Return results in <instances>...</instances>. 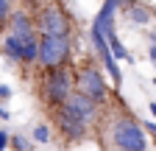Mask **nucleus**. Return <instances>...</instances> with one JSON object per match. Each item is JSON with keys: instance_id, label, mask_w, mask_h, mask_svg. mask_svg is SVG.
<instances>
[{"instance_id": "nucleus-8", "label": "nucleus", "mask_w": 156, "mask_h": 151, "mask_svg": "<svg viewBox=\"0 0 156 151\" xmlns=\"http://www.w3.org/2000/svg\"><path fill=\"white\" fill-rule=\"evenodd\" d=\"M89 39H92V48H95V53H98V59L103 62V67L112 73V81L120 87V81H123V73H120V64H117V59L112 56V50H109V45H106V39L98 31H92L89 28Z\"/></svg>"}, {"instance_id": "nucleus-6", "label": "nucleus", "mask_w": 156, "mask_h": 151, "mask_svg": "<svg viewBox=\"0 0 156 151\" xmlns=\"http://www.w3.org/2000/svg\"><path fill=\"white\" fill-rule=\"evenodd\" d=\"M75 92H81V95H87L89 101H95L98 106H103L109 101V87L103 81V76L98 67L92 64H84L81 70H75Z\"/></svg>"}, {"instance_id": "nucleus-1", "label": "nucleus", "mask_w": 156, "mask_h": 151, "mask_svg": "<svg viewBox=\"0 0 156 151\" xmlns=\"http://www.w3.org/2000/svg\"><path fill=\"white\" fill-rule=\"evenodd\" d=\"M36 48H39V34L34 28V17L25 11H11L6 23V36H3V53L11 62L20 64H34L36 62Z\"/></svg>"}, {"instance_id": "nucleus-12", "label": "nucleus", "mask_w": 156, "mask_h": 151, "mask_svg": "<svg viewBox=\"0 0 156 151\" xmlns=\"http://www.w3.org/2000/svg\"><path fill=\"white\" fill-rule=\"evenodd\" d=\"M126 17H128L131 23H136V25H148V23H151V11H148L145 6H140V3L126 6Z\"/></svg>"}, {"instance_id": "nucleus-9", "label": "nucleus", "mask_w": 156, "mask_h": 151, "mask_svg": "<svg viewBox=\"0 0 156 151\" xmlns=\"http://www.w3.org/2000/svg\"><path fill=\"white\" fill-rule=\"evenodd\" d=\"M64 106H70V109H73V112H75V115L81 118L87 126H92V123L98 120V115H101V106H98L95 101H89L87 95H81V92H75V90L67 95Z\"/></svg>"}, {"instance_id": "nucleus-13", "label": "nucleus", "mask_w": 156, "mask_h": 151, "mask_svg": "<svg viewBox=\"0 0 156 151\" xmlns=\"http://www.w3.org/2000/svg\"><path fill=\"white\" fill-rule=\"evenodd\" d=\"M14 11V0H0V31H6V23Z\"/></svg>"}, {"instance_id": "nucleus-21", "label": "nucleus", "mask_w": 156, "mask_h": 151, "mask_svg": "<svg viewBox=\"0 0 156 151\" xmlns=\"http://www.w3.org/2000/svg\"><path fill=\"white\" fill-rule=\"evenodd\" d=\"M151 115H153V118H156V101H153V104H151Z\"/></svg>"}, {"instance_id": "nucleus-7", "label": "nucleus", "mask_w": 156, "mask_h": 151, "mask_svg": "<svg viewBox=\"0 0 156 151\" xmlns=\"http://www.w3.org/2000/svg\"><path fill=\"white\" fill-rule=\"evenodd\" d=\"M50 112H53V123H56V129H58V134H62L64 140L78 143V140H84V137L89 134V126H87L81 118H78L70 106L58 104V106L50 109Z\"/></svg>"}, {"instance_id": "nucleus-17", "label": "nucleus", "mask_w": 156, "mask_h": 151, "mask_svg": "<svg viewBox=\"0 0 156 151\" xmlns=\"http://www.w3.org/2000/svg\"><path fill=\"white\" fill-rule=\"evenodd\" d=\"M148 56H151V62L156 64V34H151V53Z\"/></svg>"}, {"instance_id": "nucleus-3", "label": "nucleus", "mask_w": 156, "mask_h": 151, "mask_svg": "<svg viewBox=\"0 0 156 151\" xmlns=\"http://www.w3.org/2000/svg\"><path fill=\"white\" fill-rule=\"evenodd\" d=\"M34 28L39 31V36H70L73 34V20L64 11L62 0H56V3H39L36 17H34Z\"/></svg>"}, {"instance_id": "nucleus-11", "label": "nucleus", "mask_w": 156, "mask_h": 151, "mask_svg": "<svg viewBox=\"0 0 156 151\" xmlns=\"http://www.w3.org/2000/svg\"><path fill=\"white\" fill-rule=\"evenodd\" d=\"M106 45H109V50H112V56H114L117 62H134V59H131V53L126 50V45L120 42V36H117V31L106 36Z\"/></svg>"}, {"instance_id": "nucleus-2", "label": "nucleus", "mask_w": 156, "mask_h": 151, "mask_svg": "<svg viewBox=\"0 0 156 151\" xmlns=\"http://www.w3.org/2000/svg\"><path fill=\"white\" fill-rule=\"evenodd\" d=\"M109 140H112L114 148H123V151H148V131L128 112H120V115L112 118Z\"/></svg>"}, {"instance_id": "nucleus-14", "label": "nucleus", "mask_w": 156, "mask_h": 151, "mask_svg": "<svg viewBox=\"0 0 156 151\" xmlns=\"http://www.w3.org/2000/svg\"><path fill=\"white\" fill-rule=\"evenodd\" d=\"M34 140H36V143H50V126L39 123V126L34 129Z\"/></svg>"}, {"instance_id": "nucleus-20", "label": "nucleus", "mask_w": 156, "mask_h": 151, "mask_svg": "<svg viewBox=\"0 0 156 151\" xmlns=\"http://www.w3.org/2000/svg\"><path fill=\"white\" fill-rule=\"evenodd\" d=\"M9 118H11V115H9V109H6V106H0V120H9Z\"/></svg>"}, {"instance_id": "nucleus-15", "label": "nucleus", "mask_w": 156, "mask_h": 151, "mask_svg": "<svg viewBox=\"0 0 156 151\" xmlns=\"http://www.w3.org/2000/svg\"><path fill=\"white\" fill-rule=\"evenodd\" d=\"M9 145H14L17 151H31V140H28V137H23V134L9 137Z\"/></svg>"}, {"instance_id": "nucleus-5", "label": "nucleus", "mask_w": 156, "mask_h": 151, "mask_svg": "<svg viewBox=\"0 0 156 151\" xmlns=\"http://www.w3.org/2000/svg\"><path fill=\"white\" fill-rule=\"evenodd\" d=\"M70 36H39V48H36V62L42 70H53L70 62Z\"/></svg>"}, {"instance_id": "nucleus-23", "label": "nucleus", "mask_w": 156, "mask_h": 151, "mask_svg": "<svg viewBox=\"0 0 156 151\" xmlns=\"http://www.w3.org/2000/svg\"><path fill=\"white\" fill-rule=\"evenodd\" d=\"M114 151H123V148H114Z\"/></svg>"}, {"instance_id": "nucleus-19", "label": "nucleus", "mask_w": 156, "mask_h": 151, "mask_svg": "<svg viewBox=\"0 0 156 151\" xmlns=\"http://www.w3.org/2000/svg\"><path fill=\"white\" fill-rule=\"evenodd\" d=\"M142 129H145V131H148V134H151V137L156 140V123H145Z\"/></svg>"}, {"instance_id": "nucleus-18", "label": "nucleus", "mask_w": 156, "mask_h": 151, "mask_svg": "<svg viewBox=\"0 0 156 151\" xmlns=\"http://www.w3.org/2000/svg\"><path fill=\"white\" fill-rule=\"evenodd\" d=\"M6 148H9V134L0 131V151H6Z\"/></svg>"}, {"instance_id": "nucleus-4", "label": "nucleus", "mask_w": 156, "mask_h": 151, "mask_svg": "<svg viewBox=\"0 0 156 151\" xmlns=\"http://www.w3.org/2000/svg\"><path fill=\"white\" fill-rule=\"evenodd\" d=\"M75 90V70L70 64H62V67H53L48 70L45 81H42V101L56 109L58 104H64L67 95Z\"/></svg>"}, {"instance_id": "nucleus-22", "label": "nucleus", "mask_w": 156, "mask_h": 151, "mask_svg": "<svg viewBox=\"0 0 156 151\" xmlns=\"http://www.w3.org/2000/svg\"><path fill=\"white\" fill-rule=\"evenodd\" d=\"M34 3H45V0H34Z\"/></svg>"}, {"instance_id": "nucleus-10", "label": "nucleus", "mask_w": 156, "mask_h": 151, "mask_svg": "<svg viewBox=\"0 0 156 151\" xmlns=\"http://www.w3.org/2000/svg\"><path fill=\"white\" fill-rule=\"evenodd\" d=\"M120 3L123 0H103L101 11H98L95 20H92V31H98L103 39L109 34H114V17H117V11H120Z\"/></svg>"}, {"instance_id": "nucleus-16", "label": "nucleus", "mask_w": 156, "mask_h": 151, "mask_svg": "<svg viewBox=\"0 0 156 151\" xmlns=\"http://www.w3.org/2000/svg\"><path fill=\"white\" fill-rule=\"evenodd\" d=\"M9 98H11V87L9 84H0V104L9 101Z\"/></svg>"}]
</instances>
